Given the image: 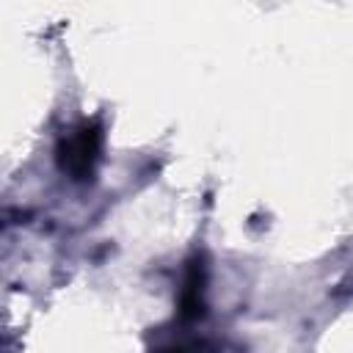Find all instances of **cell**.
I'll list each match as a JSON object with an SVG mask.
<instances>
[{
  "label": "cell",
  "mask_w": 353,
  "mask_h": 353,
  "mask_svg": "<svg viewBox=\"0 0 353 353\" xmlns=\"http://www.w3.org/2000/svg\"><path fill=\"white\" fill-rule=\"evenodd\" d=\"M99 146H102V130H99V124L97 121L80 124L58 146V165H61V171H66L77 182L91 179L94 165L99 160Z\"/></svg>",
  "instance_id": "cell-1"
},
{
  "label": "cell",
  "mask_w": 353,
  "mask_h": 353,
  "mask_svg": "<svg viewBox=\"0 0 353 353\" xmlns=\"http://www.w3.org/2000/svg\"><path fill=\"white\" fill-rule=\"evenodd\" d=\"M157 353H185V350H176V347H171V350H157Z\"/></svg>",
  "instance_id": "cell-3"
},
{
  "label": "cell",
  "mask_w": 353,
  "mask_h": 353,
  "mask_svg": "<svg viewBox=\"0 0 353 353\" xmlns=\"http://www.w3.org/2000/svg\"><path fill=\"white\" fill-rule=\"evenodd\" d=\"M201 284H204V265L201 262H190L188 279H185V290H182V298H179V314L185 320H193V317L204 314Z\"/></svg>",
  "instance_id": "cell-2"
}]
</instances>
